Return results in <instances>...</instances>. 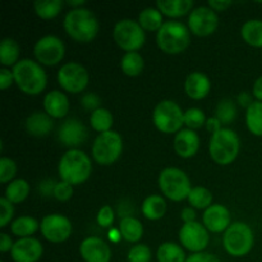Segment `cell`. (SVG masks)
Masks as SVG:
<instances>
[{
  "instance_id": "6da1fadb",
  "label": "cell",
  "mask_w": 262,
  "mask_h": 262,
  "mask_svg": "<svg viewBox=\"0 0 262 262\" xmlns=\"http://www.w3.org/2000/svg\"><path fill=\"white\" fill-rule=\"evenodd\" d=\"M63 25L69 37L79 43H89L95 40L100 28L96 15L83 7L69 10Z\"/></svg>"
},
{
  "instance_id": "7a4b0ae2",
  "label": "cell",
  "mask_w": 262,
  "mask_h": 262,
  "mask_svg": "<svg viewBox=\"0 0 262 262\" xmlns=\"http://www.w3.org/2000/svg\"><path fill=\"white\" fill-rule=\"evenodd\" d=\"M14 83L26 95H40L48 84V76L40 63L31 59H20L13 67Z\"/></svg>"
},
{
  "instance_id": "3957f363",
  "label": "cell",
  "mask_w": 262,
  "mask_h": 262,
  "mask_svg": "<svg viewBox=\"0 0 262 262\" xmlns=\"http://www.w3.org/2000/svg\"><path fill=\"white\" fill-rule=\"evenodd\" d=\"M58 173L61 181L79 186L90 178L92 173V163L90 156L82 150H68L59 160Z\"/></svg>"
},
{
  "instance_id": "277c9868",
  "label": "cell",
  "mask_w": 262,
  "mask_h": 262,
  "mask_svg": "<svg viewBox=\"0 0 262 262\" xmlns=\"http://www.w3.org/2000/svg\"><path fill=\"white\" fill-rule=\"evenodd\" d=\"M156 42L159 49L165 54L177 55L188 48L191 42V31L188 26L178 20H168L158 31Z\"/></svg>"
},
{
  "instance_id": "5b68a950",
  "label": "cell",
  "mask_w": 262,
  "mask_h": 262,
  "mask_svg": "<svg viewBox=\"0 0 262 262\" xmlns=\"http://www.w3.org/2000/svg\"><path fill=\"white\" fill-rule=\"evenodd\" d=\"M241 140L237 133L230 128H223L211 135L209 152L212 160L219 165H229L239 155Z\"/></svg>"
},
{
  "instance_id": "8992f818",
  "label": "cell",
  "mask_w": 262,
  "mask_h": 262,
  "mask_svg": "<svg viewBox=\"0 0 262 262\" xmlns=\"http://www.w3.org/2000/svg\"><path fill=\"white\" fill-rule=\"evenodd\" d=\"M255 237L250 225L243 222L230 224L223 235V246L228 255L233 257H243L248 255L253 247Z\"/></svg>"
},
{
  "instance_id": "52a82bcc",
  "label": "cell",
  "mask_w": 262,
  "mask_h": 262,
  "mask_svg": "<svg viewBox=\"0 0 262 262\" xmlns=\"http://www.w3.org/2000/svg\"><path fill=\"white\" fill-rule=\"evenodd\" d=\"M159 187L166 199L181 202L188 199L191 186L188 176L178 168H165L159 176Z\"/></svg>"
},
{
  "instance_id": "ba28073f",
  "label": "cell",
  "mask_w": 262,
  "mask_h": 262,
  "mask_svg": "<svg viewBox=\"0 0 262 262\" xmlns=\"http://www.w3.org/2000/svg\"><path fill=\"white\" fill-rule=\"evenodd\" d=\"M152 122L161 133L177 135L184 124V113L173 100H163L154 109Z\"/></svg>"
},
{
  "instance_id": "9c48e42d",
  "label": "cell",
  "mask_w": 262,
  "mask_h": 262,
  "mask_svg": "<svg viewBox=\"0 0 262 262\" xmlns=\"http://www.w3.org/2000/svg\"><path fill=\"white\" fill-rule=\"evenodd\" d=\"M92 158L104 166L113 165L120 158L123 151V140L115 130L100 133L92 143Z\"/></svg>"
},
{
  "instance_id": "30bf717a",
  "label": "cell",
  "mask_w": 262,
  "mask_h": 262,
  "mask_svg": "<svg viewBox=\"0 0 262 262\" xmlns=\"http://www.w3.org/2000/svg\"><path fill=\"white\" fill-rule=\"evenodd\" d=\"M113 38L117 45L127 53L138 51L146 42L145 30L140 23L129 18L117 22L113 30Z\"/></svg>"
},
{
  "instance_id": "8fae6325",
  "label": "cell",
  "mask_w": 262,
  "mask_h": 262,
  "mask_svg": "<svg viewBox=\"0 0 262 262\" xmlns=\"http://www.w3.org/2000/svg\"><path fill=\"white\" fill-rule=\"evenodd\" d=\"M90 76L82 64L69 61L61 66L58 72V82L61 89L71 94H79L84 91L89 84Z\"/></svg>"
},
{
  "instance_id": "7c38bea8",
  "label": "cell",
  "mask_w": 262,
  "mask_h": 262,
  "mask_svg": "<svg viewBox=\"0 0 262 262\" xmlns=\"http://www.w3.org/2000/svg\"><path fill=\"white\" fill-rule=\"evenodd\" d=\"M33 54L41 66L53 67L63 60L66 55V45L58 36H43L35 43Z\"/></svg>"
},
{
  "instance_id": "4fadbf2b",
  "label": "cell",
  "mask_w": 262,
  "mask_h": 262,
  "mask_svg": "<svg viewBox=\"0 0 262 262\" xmlns=\"http://www.w3.org/2000/svg\"><path fill=\"white\" fill-rule=\"evenodd\" d=\"M217 26H219V17L209 5L197 7L189 13L188 28L193 35L199 37L212 35L217 30Z\"/></svg>"
},
{
  "instance_id": "5bb4252c",
  "label": "cell",
  "mask_w": 262,
  "mask_h": 262,
  "mask_svg": "<svg viewBox=\"0 0 262 262\" xmlns=\"http://www.w3.org/2000/svg\"><path fill=\"white\" fill-rule=\"evenodd\" d=\"M41 234L51 243H63L72 235L71 220L61 214H50L43 216L40 224Z\"/></svg>"
},
{
  "instance_id": "9a60e30c",
  "label": "cell",
  "mask_w": 262,
  "mask_h": 262,
  "mask_svg": "<svg viewBox=\"0 0 262 262\" xmlns=\"http://www.w3.org/2000/svg\"><path fill=\"white\" fill-rule=\"evenodd\" d=\"M179 241L181 245L192 253L204 252L210 242L209 230L199 222L183 224L179 230Z\"/></svg>"
},
{
  "instance_id": "2e32d148",
  "label": "cell",
  "mask_w": 262,
  "mask_h": 262,
  "mask_svg": "<svg viewBox=\"0 0 262 262\" xmlns=\"http://www.w3.org/2000/svg\"><path fill=\"white\" fill-rule=\"evenodd\" d=\"M89 137V130L86 125L81 120L76 118L67 119L63 124L59 127L58 138L63 146H67L71 150H74L78 146L83 145Z\"/></svg>"
},
{
  "instance_id": "e0dca14e",
  "label": "cell",
  "mask_w": 262,
  "mask_h": 262,
  "mask_svg": "<svg viewBox=\"0 0 262 262\" xmlns=\"http://www.w3.org/2000/svg\"><path fill=\"white\" fill-rule=\"evenodd\" d=\"M79 255L84 262H110L112 250L99 237H87L79 245Z\"/></svg>"
},
{
  "instance_id": "ac0fdd59",
  "label": "cell",
  "mask_w": 262,
  "mask_h": 262,
  "mask_svg": "<svg viewBox=\"0 0 262 262\" xmlns=\"http://www.w3.org/2000/svg\"><path fill=\"white\" fill-rule=\"evenodd\" d=\"M43 247L38 239L33 237L19 238L14 242L10 256L14 262H37L42 257Z\"/></svg>"
},
{
  "instance_id": "d6986e66",
  "label": "cell",
  "mask_w": 262,
  "mask_h": 262,
  "mask_svg": "<svg viewBox=\"0 0 262 262\" xmlns=\"http://www.w3.org/2000/svg\"><path fill=\"white\" fill-rule=\"evenodd\" d=\"M205 228L212 233H223L230 227V212L224 205L212 204L202 215Z\"/></svg>"
},
{
  "instance_id": "ffe728a7",
  "label": "cell",
  "mask_w": 262,
  "mask_h": 262,
  "mask_svg": "<svg viewBox=\"0 0 262 262\" xmlns=\"http://www.w3.org/2000/svg\"><path fill=\"white\" fill-rule=\"evenodd\" d=\"M174 151L183 159L193 158L200 148V137L194 130L184 128L174 137Z\"/></svg>"
},
{
  "instance_id": "44dd1931",
  "label": "cell",
  "mask_w": 262,
  "mask_h": 262,
  "mask_svg": "<svg viewBox=\"0 0 262 262\" xmlns=\"http://www.w3.org/2000/svg\"><path fill=\"white\" fill-rule=\"evenodd\" d=\"M211 82L209 77L202 72H192L187 76L184 82V91L192 100H202L209 95Z\"/></svg>"
},
{
  "instance_id": "7402d4cb",
  "label": "cell",
  "mask_w": 262,
  "mask_h": 262,
  "mask_svg": "<svg viewBox=\"0 0 262 262\" xmlns=\"http://www.w3.org/2000/svg\"><path fill=\"white\" fill-rule=\"evenodd\" d=\"M43 109L54 119L64 118L69 113V100L64 92L54 90L43 97Z\"/></svg>"
},
{
  "instance_id": "603a6c76",
  "label": "cell",
  "mask_w": 262,
  "mask_h": 262,
  "mask_svg": "<svg viewBox=\"0 0 262 262\" xmlns=\"http://www.w3.org/2000/svg\"><path fill=\"white\" fill-rule=\"evenodd\" d=\"M53 129V118L46 113L35 112L26 119V130L33 137H45Z\"/></svg>"
},
{
  "instance_id": "cb8c5ba5",
  "label": "cell",
  "mask_w": 262,
  "mask_h": 262,
  "mask_svg": "<svg viewBox=\"0 0 262 262\" xmlns=\"http://www.w3.org/2000/svg\"><path fill=\"white\" fill-rule=\"evenodd\" d=\"M192 0H160L156 3V8L169 18H181L194 9Z\"/></svg>"
},
{
  "instance_id": "d4e9b609",
  "label": "cell",
  "mask_w": 262,
  "mask_h": 262,
  "mask_svg": "<svg viewBox=\"0 0 262 262\" xmlns=\"http://www.w3.org/2000/svg\"><path fill=\"white\" fill-rule=\"evenodd\" d=\"M142 214L148 220H160L166 212V201L159 194H151L142 202Z\"/></svg>"
},
{
  "instance_id": "484cf974",
  "label": "cell",
  "mask_w": 262,
  "mask_h": 262,
  "mask_svg": "<svg viewBox=\"0 0 262 262\" xmlns=\"http://www.w3.org/2000/svg\"><path fill=\"white\" fill-rule=\"evenodd\" d=\"M119 232L122 238L127 242L135 243L142 238L143 225L138 219L133 216H123L119 223Z\"/></svg>"
},
{
  "instance_id": "4316f807",
  "label": "cell",
  "mask_w": 262,
  "mask_h": 262,
  "mask_svg": "<svg viewBox=\"0 0 262 262\" xmlns=\"http://www.w3.org/2000/svg\"><path fill=\"white\" fill-rule=\"evenodd\" d=\"M138 23L147 32H158L165 22L163 20V13L158 8H145L138 15Z\"/></svg>"
},
{
  "instance_id": "83f0119b",
  "label": "cell",
  "mask_w": 262,
  "mask_h": 262,
  "mask_svg": "<svg viewBox=\"0 0 262 262\" xmlns=\"http://www.w3.org/2000/svg\"><path fill=\"white\" fill-rule=\"evenodd\" d=\"M156 257L159 262H186L187 255L182 246L174 242H165L159 246Z\"/></svg>"
},
{
  "instance_id": "f1b7e54d",
  "label": "cell",
  "mask_w": 262,
  "mask_h": 262,
  "mask_svg": "<svg viewBox=\"0 0 262 262\" xmlns=\"http://www.w3.org/2000/svg\"><path fill=\"white\" fill-rule=\"evenodd\" d=\"M243 41L253 48L262 49V20L250 19L241 28Z\"/></svg>"
},
{
  "instance_id": "f546056e",
  "label": "cell",
  "mask_w": 262,
  "mask_h": 262,
  "mask_svg": "<svg viewBox=\"0 0 262 262\" xmlns=\"http://www.w3.org/2000/svg\"><path fill=\"white\" fill-rule=\"evenodd\" d=\"M20 46L13 38H4L0 42V63L4 67H14L19 61Z\"/></svg>"
},
{
  "instance_id": "4dcf8cb0",
  "label": "cell",
  "mask_w": 262,
  "mask_h": 262,
  "mask_svg": "<svg viewBox=\"0 0 262 262\" xmlns=\"http://www.w3.org/2000/svg\"><path fill=\"white\" fill-rule=\"evenodd\" d=\"M38 228H40V224L37 220L32 216H27V215L17 217L10 225V230L18 238L31 237L37 232Z\"/></svg>"
},
{
  "instance_id": "1f68e13d",
  "label": "cell",
  "mask_w": 262,
  "mask_h": 262,
  "mask_svg": "<svg viewBox=\"0 0 262 262\" xmlns=\"http://www.w3.org/2000/svg\"><path fill=\"white\" fill-rule=\"evenodd\" d=\"M120 68L125 76L137 77L142 73L143 68H145V60L138 51L125 53L120 60Z\"/></svg>"
},
{
  "instance_id": "d6a6232c",
  "label": "cell",
  "mask_w": 262,
  "mask_h": 262,
  "mask_svg": "<svg viewBox=\"0 0 262 262\" xmlns=\"http://www.w3.org/2000/svg\"><path fill=\"white\" fill-rule=\"evenodd\" d=\"M30 194V184L22 178L14 179L10 182L5 188V199L14 204H20L25 201Z\"/></svg>"
},
{
  "instance_id": "836d02e7",
  "label": "cell",
  "mask_w": 262,
  "mask_h": 262,
  "mask_svg": "<svg viewBox=\"0 0 262 262\" xmlns=\"http://www.w3.org/2000/svg\"><path fill=\"white\" fill-rule=\"evenodd\" d=\"M113 123H114V118L110 110L105 109V107H99L97 110L91 113L90 117V124H91L92 129H95L99 133H105L112 130Z\"/></svg>"
},
{
  "instance_id": "e575fe53",
  "label": "cell",
  "mask_w": 262,
  "mask_h": 262,
  "mask_svg": "<svg viewBox=\"0 0 262 262\" xmlns=\"http://www.w3.org/2000/svg\"><path fill=\"white\" fill-rule=\"evenodd\" d=\"M246 124L253 136L262 137V102L255 101L246 110Z\"/></svg>"
},
{
  "instance_id": "d590c367",
  "label": "cell",
  "mask_w": 262,
  "mask_h": 262,
  "mask_svg": "<svg viewBox=\"0 0 262 262\" xmlns=\"http://www.w3.org/2000/svg\"><path fill=\"white\" fill-rule=\"evenodd\" d=\"M63 0H46V2L38 0L33 4V9H35V13L38 18L49 20L58 17L59 13L63 9Z\"/></svg>"
},
{
  "instance_id": "8d00e7d4",
  "label": "cell",
  "mask_w": 262,
  "mask_h": 262,
  "mask_svg": "<svg viewBox=\"0 0 262 262\" xmlns=\"http://www.w3.org/2000/svg\"><path fill=\"white\" fill-rule=\"evenodd\" d=\"M188 202L193 209H199V210H206L209 209L210 206L212 205V193L205 187H193L189 192L188 196Z\"/></svg>"
},
{
  "instance_id": "74e56055",
  "label": "cell",
  "mask_w": 262,
  "mask_h": 262,
  "mask_svg": "<svg viewBox=\"0 0 262 262\" xmlns=\"http://www.w3.org/2000/svg\"><path fill=\"white\" fill-rule=\"evenodd\" d=\"M237 105L232 99L220 100L215 109V117L220 120L223 125L232 124L237 118Z\"/></svg>"
},
{
  "instance_id": "f35d334b",
  "label": "cell",
  "mask_w": 262,
  "mask_h": 262,
  "mask_svg": "<svg viewBox=\"0 0 262 262\" xmlns=\"http://www.w3.org/2000/svg\"><path fill=\"white\" fill-rule=\"evenodd\" d=\"M206 115L199 107H189L184 112V124L188 127V129H199L206 125Z\"/></svg>"
},
{
  "instance_id": "ab89813d",
  "label": "cell",
  "mask_w": 262,
  "mask_h": 262,
  "mask_svg": "<svg viewBox=\"0 0 262 262\" xmlns=\"http://www.w3.org/2000/svg\"><path fill=\"white\" fill-rule=\"evenodd\" d=\"M17 174V164L10 158L0 159V182L3 184L10 183L14 181V177Z\"/></svg>"
},
{
  "instance_id": "60d3db41",
  "label": "cell",
  "mask_w": 262,
  "mask_h": 262,
  "mask_svg": "<svg viewBox=\"0 0 262 262\" xmlns=\"http://www.w3.org/2000/svg\"><path fill=\"white\" fill-rule=\"evenodd\" d=\"M151 250L146 245H136L128 252V262H150Z\"/></svg>"
},
{
  "instance_id": "b9f144b4",
  "label": "cell",
  "mask_w": 262,
  "mask_h": 262,
  "mask_svg": "<svg viewBox=\"0 0 262 262\" xmlns=\"http://www.w3.org/2000/svg\"><path fill=\"white\" fill-rule=\"evenodd\" d=\"M14 215V206L5 197L0 199V228H5Z\"/></svg>"
},
{
  "instance_id": "7bdbcfd3",
  "label": "cell",
  "mask_w": 262,
  "mask_h": 262,
  "mask_svg": "<svg viewBox=\"0 0 262 262\" xmlns=\"http://www.w3.org/2000/svg\"><path fill=\"white\" fill-rule=\"evenodd\" d=\"M97 224L101 228H110L114 223V211H113V207L109 205H105L101 209L99 210L96 216Z\"/></svg>"
},
{
  "instance_id": "ee69618b",
  "label": "cell",
  "mask_w": 262,
  "mask_h": 262,
  "mask_svg": "<svg viewBox=\"0 0 262 262\" xmlns=\"http://www.w3.org/2000/svg\"><path fill=\"white\" fill-rule=\"evenodd\" d=\"M73 196V186L67 182L60 181L56 182V186L54 188V197L58 201H68Z\"/></svg>"
},
{
  "instance_id": "f6af8a7d",
  "label": "cell",
  "mask_w": 262,
  "mask_h": 262,
  "mask_svg": "<svg viewBox=\"0 0 262 262\" xmlns=\"http://www.w3.org/2000/svg\"><path fill=\"white\" fill-rule=\"evenodd\" d=\"M100 102H101V100H100V97L97 96L96 94H94V92H90V94H86L81 99L82 106H83L86 110H90V112H91V113L95 112V110L99 109V107H100Z\"/></svg>"
},
{
  "instance_id": "bcb514c9",
  "label": "cell",
  "mask_w": 262,
  "mask_h": 262,
  "mask_svg": "<svg viewBox=\"0 0 262 262\" xmlns=\"http://www.w3.org/2000/svg\"><path fill=\"white\" fill-rule=\"evenodd\" d=\"M186 262H220L219 258L215 255L209 252H199V253H192L191 256L187 257Z\"/></svg>"
},
{
  "instance_id": "7dc6e473",
  "label": "cell",
  "mask_w": 262,
  "mask_h": 262,
  "mask_svg": "<svg viewBox=\"0 0 262 262\" xmlns=\"http://www.w3.org/2000/svg\"><path fill=\"white\" fill-rule=\"evenodd\" d=\"M13 83H14V76H13V71H9V69H7V68L0 69V89L7 90V89H9Z\"/></svg>"
},
{
  "instance_id": "c3c4849f",
  "label": "cell",
  "mask_w": 262,
  "mask_h": 262,
  "mask_svg": "<svg viewBox=\"0 0 262 262\" xmlns=\"http://www.w3.org/2000/svg\"><path fill=\"white\" fill-rule=\"evenodd\" d=\"M232 4L233 3L230 2V0H211V2L207 3V5L216 13L224 12V10H227Z\"/></svg>"
},
{
  "instance_id": "681fc988",
  "label": "cell",
  "mask_w": 262,
  "mask_h": 262,
  "mask_svg": "<svg viewBox=\"0 0 262 262\" xmlns=\"http://www.w3.org/2000/svg\"><path fill=\"white\" fill-rule=\"evenodd\" d=\"M56 186V182L50 181V179H46V181L41 182L40 186H38V189H40L41 193L43 196H54V188Z\"/></svg>"
},
{
  "instance_id": "f907efd6",
  "label": "cell",
  "mask_w": 262,
  "mask_h": 262,
  "mask_svg": "<svg viewBox=\"0 0 262 262\" xmlns=\"http://www.w3.org/2000/svg\"><path fill=\"white\" fill-rule=\"evenodd\" d=\"M13 246H14V242L10 238V235L5 234V233H2L0 234V252L5 253L8 251H12Z\"/></svg>"
},
{
  "instance_id": "816d5d0a",
  "label": "cell",
  "mask_w": 262,
  "mask_h": 262,
  "mask_svg": "<svg viewBox=\"0 0 262 262\" xmlns=\"http://www.w3.org/2000/svg\"><path fill=\"white\" fill-rule=\"evenodd\" d=\"M196 217H197V214H196V211H194L193 207H184V209L182 210L181 219L183 220L184 224L196 222Z\"/></svg>"
},
{
  "instance_id": "f5cc1de1",
  "label": "cell",
  "mask_w": 262,
  "mask_h": 262,
  "mask_svg": "<svg viewBox=\"0 0 262 262\" xmlns=\"http://www.w3.org/2000/svg\"><path fill=\"white\" fill-rule=\"evenodd\" d=\"M206 128H207V130L211 133V135H214V133L219 132V130L223 129L224 127H223V124L220 123V120L217 119L216 117H211V118H209V119H207Z\"/></svg>"
},
{
  "instance_id": "db71d44e",
  "label": "cell",
  "mask_w": 262,
  "mask_h": 262,
  "mask_svg": "<svg viewBox=\"0 0 262 262\" xmlns=\"http://www.w3.org/2000/svg\"><path fill=\"white\" fill-rule=\"evenodd\" d=\"M237 101H238V104L241 105V106L246 107V109H248V107H250L251 105L255 102L252 100V96H251L248 92H241V94L238 95V97H237Z\"/></svg>"
},
{
  "instance_id": "11a10c76",
  "label": "cell",
  "mask_w": 262,
  "mask_h": 262,
  "mask_svg": "<svg viewBox=\"0 0 262 262\" xmlns=\"http://www.w3.org/2000/svg\"><path fill=\"white\" fill-rule=\"evenodd\" d=\"M252 92H253V96L257 99V101L262 102V76L260 78L256 79V82L253 83Z\"/></svg>"
},
{
  "instance_id": "9f6ffc18",
  "label": "cell",
  "mask_w": 262,
  "mask_h": 262,
  "mask_svg": "<svg viewBox=\"0 0 262 262\" xmlns=\"http://www.w3.org/2000/svg\"><path fill=\"white\" fill-rule=\"evenodd\" d=\"M67 4H68L69 7H72V9H77V8H82V5L84 4V2L83 0H76V2H73V0H68Z\"/></svg>"
},
{
  "instance_id": "6f0895ef",
  "label": "cell",
  "mask_w": 262,
  "mask_h": 262,
  "mask_svg": "<svg viewBox=\"0 0 262 262\" xmlns=\"http://www.w3.org/2000/svg\"><path fill=\"white\" fill-rule=\"evenodd\" d=\"M119 238H122L120 232H117V230H113V232H110V239H112L113 242H118V241H119Z\"/></svg>"
},
{
  "instance_id": "680465c9",
  "label": "cell",
  "mask_w": 262,
  "mask_h": 262,
  "mask_svg": "<svg viewBox=\"0 0 262 262\" xmlns=\"http://www.w3.org/2000/svg\"><path fill=\"white\" fill-rule=\"evenodd\" d=\"M261 56H262V51H261Z\"/></svg>"
},
{
  "instance_id": "91938a15",
  "label": "cell",
  "mask_w": 262,
  "mask_h": 262,
  "mask_svg": "<svg viewBox=\"0 0 262 262\" xmlns=\"http://www.w3.org/2000/svg\"><path fill=\"white\" fill-rule=\"evenodd\" d=\"M2 262H3V261H2Z\"/></svg>"
}]
</instances>
